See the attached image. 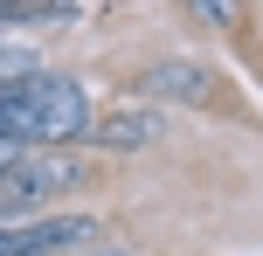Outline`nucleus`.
<instances>
[{"mask_svg":"<svg viewBox=\"0 0 263 256\" xmlns=\"http://www.w3.org/2000/svg\"><path fill=\"white\" fill-rule=\"evenodd\" d=\"M21 28V0H0V35H14Z\"/></svg>","mask_w":263,"mask_h":256,"instance_id":"obj_10","label":"nucleus"},{"mask_svg":"<svg viewBox=\"0 0 263 256\" xmlns=\"http://www.w3.org/2000/svg\"><path fill=\"white\" fill-rule=\"evenodd\" d=\"M77 180H83V160H77V152H28V160H21V187L35 194V201L77 187Z\"/></svg>","mask_w":263,"mask_h":256,"instance_id":"obj_4","label":"nucleus"},{"mask_svg":"<svg viewBox=\"0 0 263 256\" xmlns=\"http://www.w3.org/2000/svg\"><path fill=\"white\" fill-rule=\"evenodd\" d=\"M28 76H42V69H35V49L0 42V90H7V83H28Z\"/></svg>","mask_w":263,"mask_h":256,"instance_id":"obj_7","label":"nucleus"},{"mask_svg":"<svg viewBox=\"0 0 263 256\" xmlns=\"http://www.w3.org/2000/svg\"><path fill=\"white\" fill-rule=\"evenodd\" d=\"M97 132V104H90V83L77 76H42V104H35V132L28 146L35 152H69Z\"/></svg>","mask_w":263,"mask_h":256,"instance_id":"obj_1","label":"nucleus"},{"mask_svg":"<svg viewBox=\"0 0 263 256\" xmlns=\"http://www.w3.org/2000/svg\"><path fill=\"white\" fill-rule=\"evenodd\" d=\"M208 90H215V76L201 63H180V55H173V63H153L139 76V97H145V104H201Z\"/></svg>","mask_w":263,"mask_h":256,"instance_id":"obj_3","label":"nucleus"},{"mask_svg":"<svg viewBox=\"0 0 263 256\" xmlns=\"http://www.w3.org/2000/svg\"><path fill=\"white\" fill-rule=\"evenodd\" d=\"M153 139H166L159 104H125V111H104V118H97L90 146H104V152H145Z\"/></svg>","mask_w":263,"mask_h":256,"instance_id":"obj_2","label":"nucleus"},{"mask_svg":"<svg viewBox=\"0 0 263 256\" xmlns=\"http://www.w3.org/2000/svg\"><path fill=\"white\" fill-rule=\"evenodd\" d=\"M194 21H215V28H222V21H229V7H222V0H194Z\"/></svg>","mask_w":263,"mask_h":256,"instance_id":"obj_9","label":"nucleus"},{"mask_svg":"<svg viewBox=\"0 0 263 256\" xmlns=\"http://www.w3.org/2000/svg\"><path fill=\"white\" fill-rule=\"evenodd\" d=\"M35 104H42V76L7 83V90H0V139H21V146H28V132H35Z\"/></svg>","mask_w":263,"mask_h":256,"instance_id":"obj_5","label":"nucleus"},{"mask_svg":"<svg viewBox=\"0 0 263 256\" xmlns=\"http://www.w3.org/2000/svg\"><path fill=\"white\" fill-rule=\"evenodd\" d=\"M83 256H125V249H83Z\"/></svg>","mask_w":263,"mask_h":256,"instance_id":"obj_11","label":"nucleus"},{"mask_svg":"<svg viewBox=\"0 0 263 256\" xmlns=\"http://www.w3.org/2000/svg\"><path fill=\"white\" fill-rule=\"evenodd\" d=\"M69 21H83V7H69V0H21V28H69Z\"/></svg>","mask_w":263,"mask_h":256,"instance_id":"obj_6","label":"nucleus"},{"mask_svg":"<svg viewBox=\"0 0 263 256\" xmlns=\"http://www.w3.org/2000/svg\"><path fill=\"white\" fill-rule=\"evenodd\" d=\"M28 152H35V146H21V139H0V173H14Z\"/></svg>","mask_w":263,"mask_h":256,"instance_id":"obj_8","label":"nucleus"}]
</instances>
